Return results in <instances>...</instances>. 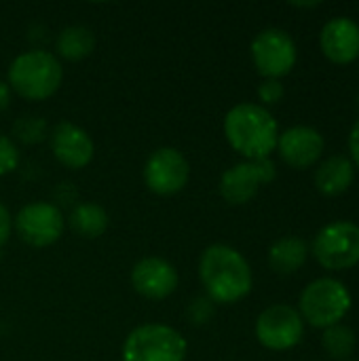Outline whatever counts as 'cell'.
Here are the masks:
<instances>
[{
    "instance_id": "cell-9",
    "label": "cell",
    "mask_w": 359,
    "mask_h": 361,
    "mask_svg": "<svg viewBox=\"0 0 359 361\" xmlns=\"http://www.w3.org/2000/svg\"><path fill=\"white\" fill-rule=\"evenodd\" d=\"M305 322L300 313L288 305H273L256 319V338L271 351H288L303 341Z\"/></svg>"
},
{
    "instance_id": "cell-5",
    "label": "cell",
    "mask_w": 359,
    "mask_h": 361,
    "mask_svg": "<svg viewBox=\"0 0 359 361\" xmlns=\"http://www.w3.org/2000/svg\"><path fill=\"white\" fill-rule=\"evenodd\" d=\"M300 317L313 328L336 326L351 309V294L339 279L322 277L311 281L300 294Z\"/></svg>"
},
{
    "instance_id": "cell-2",
    "label": "cell",
    "mask_w": 359,
    "mask_h": 361,
    "mask_svg": "<svg viewBox=\"0 0 359 361\" xmlns=\"http://www.w3.org/2000/svg\"><path fill=\"white\" fill-rule=\"evenodd\" d=\"M224 135L229 144L248 161L269 159L277 148L279 129L273 114L258 104H237L224 116Z\"/></svg>"
},
{
    "instance_id": "cell-28",
    "label": "cell",
    "mask_w": 359,
    "mask_h": 361,
    "mask_svg": "<svg viewBox=\"0 0 359 361\" xmlns=\"http://www.w3.org/2000/svg\"><path fill=\"white\" fill-rule=\"evenodd\" d=\"M320 2H292V6H298V8H313L317 6Z\"/></svg>"
},
{
    "instance_id": "cell-11",
    "label": "cell",
    "mask_w": 359,
    "mask_h": 361,
    "mask_svg": "<svg viewBox=\"0 0 359 361\" xmlns=\"http://www.w3.org/2000/svg\"><path fill=\"white\" fill-rule=\"evenodd\" d=\"M15 228L28 245L47 247L63 235L66 220L57 205L38 201L21 207V212L15 218Z\"/></svg>"
},
{
    "instance_id": "cell-30",
    "label": "cell",
    "mask_w": 359,
    "mask_h": 361,
    "mask_svg": "<svg viewBox=\"0 0 359 361\" xmlns=\"http://www.w3.org/2000/svg\"><path fill=\"white\" fill-rule=\"evenodd\" d=\"M345 361H355V360H345Z\"/></svg>"
},
{
    "instance_id": "cell-10",
    "label": "cell",
    "mask_w": 359,
    "mask_h": 361,
    "mask_svg": "<svg viewBox=\"0 0 359 361\" xmlns=\"http://www.w3.org/2000/svg\"><path fill=\"white\" fill-rule=\"evenodd\" d=\"M190 178V165L186 157L176 148L154 150L144 165V182L150 192L171 197L180 192Z\"/></svg>"
},
{
    "instance_id": "cell-22",
    "label": "cell",
    "mask_w": 359,
    "mask_h": 361,
    "mask_svg": "<svg viewBox=\"0 0 359 361\" xmlns=\"http://www.w3.org/2000/svg\"><path fill=\"white\" fill-rule=\"evenodd\" d=\"M19 165V150L15 142L6 135H0V176L15 171Z\"/></svg>"
},
{
    "instance_id": "cell-4",
    "label": "cell",
    "mask_w": 359,
    "mask_h": 361,
    "mask_svg": "<svg viewBox=\"0 0 359 361\" xmlns=\"http://www.w3.org/2000/svg\"><path fill=\"white\" fill-rule=\"evenodd\" d=\"M188 345L184 336L163 324H146L129 332L123 343V361H184Z\"/></svg>"
},
{
    "instance_id": "cell-1",
    "label": "cell",
    "mask_w": 359,
    "mask_h": 361,
    "mask_svg": "<svg viewBox=\"0 0 359 361\" xmlns=\"http://www.w3.org/2000/svg\"><path fill=\"white\" fill-rule=\"evenodd\" d=\"M199 279L214 305H233L252 292V269L231 245H209L199 260Z\"/></svg>"
},
{
    "instance_id": "cell-3",
    "label": "cell",
    "mask_w": 359,
    "mask_h": 361,
    "mask_svg": "<svg viewBox=\"0 0 359 361\" xmlns=\"http://www.w3.org/2000/svg\"><path fill=\"white\" fill-rule=\"evenodd\" d=\"M63 80L59 59L42 49L25 51L17 55L8 68L11 89L30 102H42L51 97Z\"/></svg>"
},
{
    "instance_id": "cell-6",
    "label": "cell",
    "mask_w": 359,
    "mask_h": 361,
    "mask_svg": "<svg viewBox=\"0 0 359 361\" xmlns=\"http://www.w3.org/2000/svg\"><path fill=\"white\" fill-rule=\"evenodd\" d=\"M313 256L328 271H345L359 262V226L332 222L313 239Z\"/></svg>"
},
{
    "instance_id": "cell-15",
    "label": "cell",
    "mask_w": 359,
    "mask_h": 361,
    "mask_svg": "<svg viewBox=\"0 0 359 361\" xmlns=\"http://www.w3.org/2000/svg\"><path fill=\"white\" fill-rule=\"evenodd\" d=\"M320 44L332 63H351L359 57V25L349 17H334L322 27Z\"/></svg>"
},
{
    "instance_id": "cell-19",
    "label": "cell",
    "mask_w": 359,
    "mask_h": 361,
    "mask_svg": "<svg viewBox=\"0 0 359 361\" xmlns=\"http://www.w3.org/2000/svg\"><path fill=\"white\" fill-rule=\"evenodd\" d=\"M95 47V36L89 27L85 25H70L63 27L55 40V49L57 53L68 59V61H80L85 57L91 55Z\"/></svg>"
},
{
    "instance_id": "cell-16",
    "label": "cell",
    "mask_w": 359,
    "mask_h": 361,
    "mask_svg": "<svg viewBox=\"0 0 359 361\" xmlns=\"http://www.w3.org/2000/svg\"><path fill=\"white\" fill-rule=\"evenodd\" d=\"M353 178H355V167L349 161V157L334 154L317 167L315 186L322 195L336 197V195H343L353 184Z\"/></svg>"
},
{
    "instance_id": "cell-24",
    "label": "cell",
    "mask_w": 359,
    "mask_h": 361,
    "mask_svg": "<svg viewBox=\"0 0 359 361\" xmlns=\"http://www.w3.org/2000/svg\"><path fill=\"white\" fill-rule=\"evenodd\" d=\"M284 85H281V80H277V78H264L260 85H258V97H260V102L262 104H267V106H273V104H279L281 102V97H284Z\"/></svg>"
},
{
    "instance_id": "cell-26",
    "label": "cell",
    "mask_w": 359,
    "mask_h": 361,
    "mask_svg": "<svg viewBox=\"0 0 359 361\" xmlns=\"http://www.w3.org/2000/svg\"><path fill=\"white\" fill-rule=\"evenodd\" d=\"M349 152H351V163H355L359 167V118L358 123L353 125L351 133H349Z\"/></svg>"
},
{
    "instance_id": "cell-13",
    "label": "cell",
    "mask_w": 359,
    "mask_h": 361,
    "mask_svg": "<svg viewBox=\"0 0 359 361\" xmlns=\"http://www.w3.org/2000/svg\"><path fill=\"white\" fill-rule=\"evenodd\" d=\"M51 150L68 169H83L91 163L95 146L91 135L74 123H57L51 133Z\"/></svg>"
},
{
    "instance_id": "cell-20",
    "label": "cell",
    "mask_w": 359,
    "mask_h": 361,
    "mask_svg": "<svg viewBox=\"0 0 359 361\" xmlns=\"http://www.w3.org/2000/svg\"><path fill=\"white\" fill-rule=\"evenodd\" d=\"M322 345H324V351L332 360L345 361L353 355L355 345H358V338H355V332L349 326L336 324V326L326 328V332L322 336Z\"/></svg>"
},
{
    "instance_id": "cell-27",
    "label": "cell",
    "mask_w": 359,
    "mask_h": 361,
    "mask_svg": "<svg viewBox=\"0 0 359 361\" xmlns=\"http://www.w3.org/2000/svg\"><path fill=\"white\" fill-rule=\"evenodd\" d=\"M8 104H11V87L0 80V110L8 108Z\"/></svg>"
},
{
    "instance_id": "cell-18",
    "label": "cell",
    "mask_w": 359,
    "mask_h": 361,
    "mask_svg": "<svg viewBox=\"0 0 359 361\" xmlns=\"http://www.w3.org/2000/svg\"><path fill=\"white\" fill-rule=\"evenodd\" d=\"M108 214L97 203H78L70 212V228L85 239L102 237L108 228Z\"/></svg>"
},
{
    "instance_id": "cell-25",
    "label": "cell",
    "mask_w": 359,
    "mask_h": 361,
    "mask_svg": "<svg viewBox=\"0 0 359 361\" xmlns=\"http://www.w3.org/2000/svg\"><path fill=\"white\" fill-rule=\"evenodd\" d=\"M11 231H13V218L8 214V209L0 203V247L8 241Z\"/></svg>"
},
{
    "instance_id": "cell-23",
    "label": "cell",
    "mask_w": 359,
    "mask_h": 361,
    "mask_svg": "<svg viewBox=\"0 0 359 361\" xmlns=\"http://www.w3.org/2000/svg\"><path fill=\"white\" fill-rule=\"evenodd\" d=\"M188 319L195 324V326H201V324H207L212 317H214V302L205 296H199L195 298L190 305H188V311H186Z\"/></svg>"
},
{
    "instance_id": "cell-21",
    "label": "cell",
    "mask_w": 359,
    "mask_h": 361,
    "mask_svg": "<svg viewBox=\"0 0 359 361\" xmlns=\"http://www.w3.org/2000/svg\"><path fill=\"white\" fill-rule=\"evenodd\" d=\"M47 133H49V123L42 116L25 114L13 123V135L21 144H38L47 137Z\"/></svg>"
},
{
    "instance_id": "cell-12",
    "label": "cell",
    "mask_w": 359,
    "mask_h": 361,
    "mask_svg": "<svg viewBox=\"0 0 359 361\" xmlns=\"http://www.w3.org/2000/svg\"><path fill=\"white\" fill-rule=\"evenodd\" d=\"M133 290L148 300H163L178 288V271L171 262L159 256L142 258L131 271Z\"/></svg>"
},
{
    "instance_id": "cell-8",
    "label": "cell",
    "mask_w": 359,
    "mask_h": 361,
    "mask_svg": "<svg viewBox=\"0 0 359 361\" xmlns=\"http://www.w3.org/2000/svg\"><path fill=\"white\" fill-rule=\"evenodd\" d=\"M277 178V167L271 159L245 161L226 169L220 178V195L231 205L250 203L262 184H271Z\"/></svg>"
},
{
    "instance_id": "cell-14",
    "label": "cell",
    "mask_w": 359,
    "mask_h": 361,
    "mask_svg": "<svg viewBox=\"0 0 359 361\" xmlns=\"http://www.w3.org/2000/svg\"><path fill=\"white\" fill-rule=\"evenodd\" d=\"M277 150L281 159L294 169H307L324 152V137L315 127L296 125L286 129L277 140Z\"/></svg>"
},
{
    "instance_id": "cell-7",
    "label": "cell",
    "mask_w": 359,
    "mask_h": 361,
    "mask_svg": "<svg viewBox=\"0 0 359 361\" xmlns=\"http://www.w3.org/2000/svg\"><path fill=\"white\" fill-rule=\"evenodd\" d=\"M296 42L294 38L279 27H267L252 40V59L260 76L281 78L292 72L296 66Z\"/></svg>"
},
{
    "instance_id": "cell-17",
    "label": "cell",
    "mask_w": 359,
    "mask_h": 361,
    "mask_svg": "<svg viewBox=\"0 0 359 361\" xmlns=\"http://www.w3.org/2000/svg\"><path fill=\"white\" fill-rule=\"evenodd\" d=\"M309 256V247L300 237H284L269 250V264L279 275L296 273Z\"/></svg>"
},
{
    "instance_id": "cell-29",
    "label": "cell",
    "mask_w": 359,
    "mask_h": 361,
    "mask_svg": "<svg viewBox=\"0 0 359 361\" xmlns=\"http://www.w3.org/2000/svg\"><path fill=\"white\" fill-rule=\"evenodd\" d=\"M358 106H359V95H358Z\"/></svg>"
}]
</instances>
